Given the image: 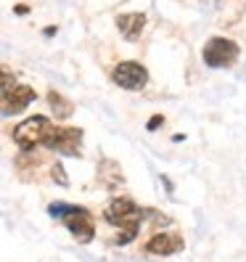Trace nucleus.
<instances>
[{
	"label": "nucleus",
	"instance_id": "20e7f679",
	"mask_svg": "<svg viewBox=\"0 0 246 262\" xmlns=\"http://www.w3.org/2000/svg\"><path fill=\"white\" fill-rule=\"evenodd\" d=\"M48 148L66 154V157H80L82 151V130L80 127H51L48 138L42 141Z\"/></svg>",
	"mask_w": 246,
	"mask_h": 262
},
{
	"label": "nucleus",
	"instance_id": "0eeeda50",
	"mask_svg": "<svg viewBox=\"0 0 246 262\" xmlns=\"http://www.w3.org/2000/svg\"><path fill=\"white\" fill-rule=\"evenodd\" d=\"M35 101V90L27 85H13L0 93V114H19Z\"/></svg>",
	"mask_w": 246,
	"mask_h": 262
},
{
	"label": "nucleus",
	"instance_id": "4468645a",
	"mask_svg": "<svg viewBox=\"0 0 246 262\" xmlns=\"http://www.w3.org/2000/svg\"><path fill=\"white\" fill-rule=\"evenodd\" d=\"M13 11H16V13H19V16H24V13H27L29 8H27V6H16V8H13Z\"/></svg>",
	"mask_w": 246,
	"mask_h": 262
},
{
	"label": "nucleus",
	"instance_id": "9d476101",
	"mask_svg": "<svg viewBox=\"0 0 246 262\" xmlns=\"http://www.w3.org/2000/svg\"><path fill=\"white\" fill-rule=\"evenodd\" d=\"M48 103H51V109H53V114H56L58 119H66V117H72V112H74L72 101H66L61 93H56V90H51V93H48Z\"/></svg>",
	"mask_w": 246,
	"mask_h": 262
},
{
	"label": "nucleus",
	"instance_id": "1a4fd4ad",
	"mask_svg": "<svg viewBox=\"0 0 246 262\" xmlns=\"http://www.w3.org/2000/svg\"><path fill=\"white\" fill-rule=\"evenodd\" d=\"M117 27L127 40H138L146 27V16L143 13H122V16H117Z\"/></svg>",
	"mask_w": 246,
	"mask_h": 262
},
{
	"label": "nucleus",
	"instance_id": "f257e3e1",
	"mask_svg": "<svg viewBox=\"0 0 246 262\" xmlns=\"http://www.w3.org/2000/svg\"><path fill=\"white\" fill-rule=\"evenodd\" d=\"M103 217L109 220V225L122 228V233L117 236L114 244L125 246V244H130V241L138 236V230H141V223H143V217H146V212L138 207L132 199L119 196V199H111V202H109V207L103 209Z\"/></svg>",
	"mask_w": 246,
	"mask_h": 262
},
{
	"label": "nucleus",
	"instance_id": "9b49d317",
	"mask_svg": "<svg viewBox=\"0 0 246 262\" xmlns=\"http://www.w3.org/2000/svg\"><path fill=\"white\" fill-rule=\"evenodd\" d=\"M13 85H16V74H13V69L0 64V93L8 90V88H13Z\"/></svg>",
	"mask_w": 246,
	"mask_h": 262
},
{
	"label": "nucleus",
	"instance_id": "6e6552de",
	"mask_svg": "<svg viewBox=\"0 0 246 262\" xmlns=\"http://www.w3.org/2000/svg\"><path fill=\"white\" fill-rule=\"evenodd\" d=\"M180 249H183V236H177V233H156L146 244L148 254H162V257L177 254Z\"/></svg>",
	"mask_w": 246,
	"mask_h": 262
},
{
	"label": "nucleus",
	"instance_id": "f03ea898",
	"mask_svg": "<svg viewBox=\"0 0 246 262\" xmlns=\"http://www.w3.org/2000/svg\"><path fill=\"white\" fill-rule=\"evenodd\" d=\"M48 214L58 217L66 225V230L77 238V244H90L96 236V225H93V214L85 207H72V204H51Z\"/></svg>",
	"mask_w": 246,
	"mask_h": 262
},
{
	"label": "nucleus",
	"instance_id": "f8f14e48",
	"mask_svg": "<svg viewBox=\"0 0 246 262\" xmlns=\"http://www.w3.org/2000/svg\"><path fill=\"white\" fill-rule=\"evenodd\" d=\"M53 178H56L58 186H69V178H66L64 164H61V162H56V164H53Z\"/></svg>",
	"mask_w": 246,
	"mask_h": 262
},
{
	"label": "nucleus",
	"instance_id": "39448f33",
	"mask_svg": "<svg viewBox=\"0 0 246 262\" xmlns=\"http://www.w3.org/2000/svg\"><path fill=\"white\" fill-rule=\"evenodd\" d=\"M202 56H204V64L207 67L222 69V67H230L238 58V45L233 40H225V37H212L204 45V53Z\"/></svg>",
	"mask_w": 246,
	"mask_h": 262
},
{
	"label": "nucleus",
	"instance_id": "ddd939ff",
	"mask_svg": "<svg viewBox=\"0 0 246 262\" xmlns=\"http://www.w3.org/2000/svg\"><path fill=\"white\" fill-rule=\"evenodd\" d=\"M162 122H164V119H162V117H153V119H151V122H148V130H156V127H159V125H162Z\"/></svg>",
	"mask_w": 246,
	"mask_h": 262
},
{
	"label": "nucleus",
	"instance_id": "423d86ee",
	"mask_svg": "<svg viewBox=\"0 0 246 262\" xmlns=\"http://www.w3.org/2000/svg\"><path fill=\"white\" fill-rule=\"evenodd\" d=\"M111 80L125 90H141L148 82V72H146V67L135 64V61H122V64L114 67Z\"/></svg>",
	"mask_w": 246,
	"mask_h": 262
},
{
	"label": "nucleus",
	"instance_id": "7ed1b4c3",
	"mask_svg": "<svg viewBox=\"0 0 246 262\" xmlns=\"http://www.w3.org/2000/svg\"><path fill=\"white\" fill-rule=\"evenodd\" d=\"M51 127L53 125H51L48 117H40V114L27 117L21 125H16V130H13V141H16V146L21 151H32L35 146H40L45 138H48Z\"/></svg>",
	"mask_w": 246,
	"mask_h": 262
}]
</instances>
